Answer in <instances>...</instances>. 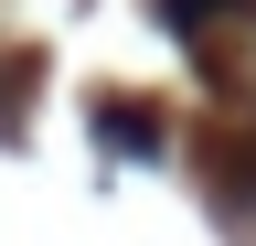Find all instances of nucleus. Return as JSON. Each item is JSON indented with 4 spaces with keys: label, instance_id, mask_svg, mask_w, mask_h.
<instances>
[{
    "label": "nucleus",
    "instance_id": "nucleus-1",
    "mask_svg": "<svg viewBox=\"0 0 256 246\" xmlns=\"http://www.w3.org/2000/svg\"><path fill=\"white\" fill-rule=\"evenodd\" d=\"M107 139H118V150H160V129H150L139 107H107Z\"/></svg>",
    "mask_w": 256,
    "mask_h": 246
}]
</instances>
